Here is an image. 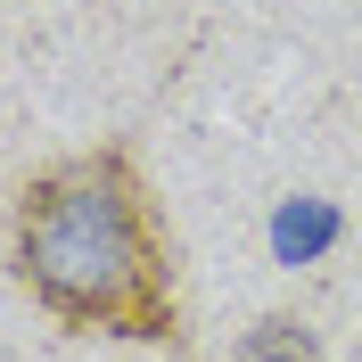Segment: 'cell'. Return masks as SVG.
Wrapping results in <instances>:
<instances>
[{
	"mask_svg": "<svg viewBox=\"0 0 362 362\" xmlns=\"http://www.w3.org/2000/svg\"><path fill=\"white\" fill-rule=\"evenodd\" d=\"M8 272L74 338H132L181 354V280L157 198L124 140L49 157L8 198Z\"/></svg>",
	"mask_w": 362,
	"mask_h": 362,
	"instance_id": "1",
	"label": "cell"
},
{
	"mask_svg": "<svg viewBox=\"0 0 362 362\" xmlns=\"http://www.w3.org/2000/svg\"><path fill=\"white\" fill-rule=\"evenodd\" d=\"M239 362H321V338L296 313H255L247 338H239Z\"/></svg>",
	"mask_w": 362,
	"mask_h": 362,
	"instance_id": "3",
	"label": "cell"
},
{
	"mask_svg": "<svg viewBox=\"0 0 362 362\" xmlns=\"http://www.w3.org/2000/svg\"><path fill=\"white\" fill-rule=\"evenodd\" d=\"M329 239H338V206L329 198H288L280 214H272V247L288 255V264H313Z\"/></svg>",
	"mask_w": 362,
	"mask_h": 362,
	"instance_id": "2",
	"label": "cell"
}]
</instances>
